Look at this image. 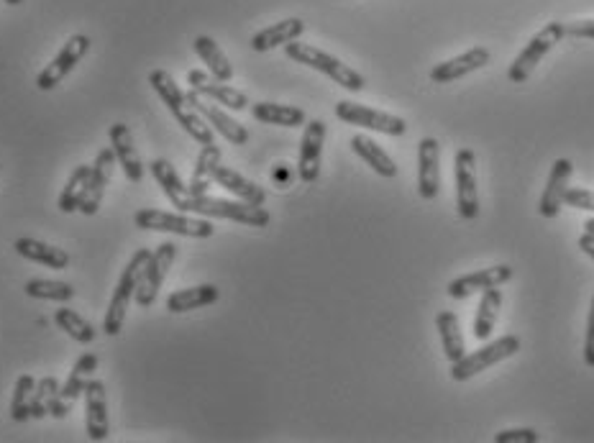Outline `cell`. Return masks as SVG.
I'll return each instance as SVG.
<instances>
[{
    "instance_id": "obj_1",
    "label": "cell",
    "mask_w": 594,
    "mask_h": 443,
    "mask_svg": "<svg viewBox=\"0 0 594 443\" xmlns=\"http://www.w3.org/2000/svg\"><path fill=\"white\" fill-rule=\"evenodd\" d=\"M149 85H152L154 93H157L159 100L167 105L169 113L177 118V123H180L182 129H185V134L190 136V139H195L198 144H203V146L213 144V139H216V136H213L210 123L205 121L198 111H195L193 105H190L185 90H180V85L175 82V77L169 75L167 70H152L149 72Z\"/></svg>"
},
{
    "instance_id": "obj_35",
    "label": "cell",
    "mask_w": 594,
    "mask_h": 443,
    "mask_svg": "<svg viewBox=\"0 0 594 443\" xmlns=\"http://www.w3.org/2000/svg\"><path fill=\"white\" fill-rule=\"evenodd\" d=\"M54 323H57L70 339H75L77 344H93L95 336H98V331L72 308H59L57 313H54Z\"/></svg>"
},
{
    "instance_id": "obj_33",
    "label": "cell",
    "mask_w": 594,
    "mask_h": 443,
    "mask_svg": "<svg viewBox=\"0 0 594 443\" xmlns=\"http://www.w3.org/2000/svg\"><path fill=\"white\" fill-rule=\"evenodd\" d=\"M90 172H93V164H80V167H75V172H72L70 180H67L65 190L59 195V210H62V213H77V210H80L85 190H88Z\"/></svg>"
},
{
    "instance_id": "obj_34",
    "label": "cell",
    "mask_w": 594,
    "mask_h": 443,
    "mask_svg": "<svg viewBox=\"0 0 594 443\" xmlns=\"http://www.w3.org/2000/svg\"><path fill=\"white\" fill-rule=\"evenodd\" d=\"M95 372H98V356L82 354L80 359L75 362V367H72L67 382L62 385V395H65L67 400H77V397L85 392V385H88L90 379H93Z\"/></svg>"
},
{
    "instance_id": "obj_26",
    "label": "cell",
    "mask_w": 594,
    "mask_h": 443,
    "mask_svg": "<svg viewBox=\"0 0 594 443\" xmlns=\"http://www.w3.org/2000/svg\"><path fill=\"white\" fill-rule=\"evenodd\" d=\"M351 149H354L356 157H362L379 177H387V180L397 177L395 159H392L374 139H369V136L364 134H356L354 139H351Z\"/></svg>"
},
{
    "instance_id": "obj_2",
    "label": "cell",
    "mask_w": 594,
    "mask_h": 443,
    "mask_svg": "<svg viewBox=\"0 0 594 443\" xmlns=\"http://www.w3.org/2000/svg\"><path fill=\"white\" fill-rule=\"evenodd\" d=\"M285 54L290 59H295V62H300V65H308L310 70L323 72V75L331 77L336 85L351 90V93H362L364 85H367V80H364L359 72L351 70L341 59L331 57V54L323 52V49L313 47V44H303V41L295 39L290 41V44H285Z\"/></svg>"
},
{
    "instance_id": "obj_43",
    "label": "cell",
    "mask_w": 594,
    "mask_h": 443,
    "mask_svg": "<svg viewBox=\"0 0 594 443\" xmlns=\"http://www.w3.org/2000/svg\"><path fill=\"white\" fill-rule=\"evenodd\" d=\"M70 403H72V400H67V397L59 392L57 397H52V400H49L47 413L52 415V418H57V420L67 418V415H70Z\"/></svg>"
},
{
    "instance_id": "obj_21",
    "label": "cell",
    "mask_w": 594,
    "mask_h": 443,
    "mask_svg": "<svg viewBox=\"0 0 594 443\" xmlns=\"http://www.w3.org/2000/svg\"><path fill=\"white\" fill-rule=\"evenodd\" d=\"M490 59H492L490 49L474 47L469 49V52L459 54V57L446 59V62L433 67L431 80L436 82V85H446V82H454L459 80V77H466V75H472V72L482 70V67L490 65Z\"/></svg>"
},
{
    "instance_id": "obj_23",
    "label": "cell",
    "mask_w": 594,
    "mask_h": 443,
    "mask_svg": "<svg viewBox=\"0 0 594 443\" xmlns=\"http://www.w3.org/2000/svg\"><path fill=\"white\" fill-rule=\"evenodd\" d=\"M303 34V18H285L280 24H272L269 29L257 31L254 39H251V49H254V52H269V49H277L282 47V44H290V41L300 39Z\"/></svg>"
},
{
    "instance_id": "obj_14",
    "label": "cell",
    "mask_w": 594,
    "mask_h": 443,
    "mask_svg": "<svg viewBox=\"0 0 594 443\" xmlns=\"http://www.w3.org/2000/svg\"><path fill=\"white\" fill-rule=\"evenodd\" d=\"M323 141H326V123L308 121L305 123V134L300 141V162H297V175L303 182H315L321 175V157H323Z\"/></svg>"
},
{
    "instance_id": "obj_44",
    "label": "cell",
    "mask_w": 594,
    "mask_h": 443,
    "mask_svg": "<svg viewBox=\"0 0 594 443\" xmlns=\"http://www.w3.org/2000/svg\"><path fill=\"white\" fill-rule=\"evenodd\" d=\"M579 249L587 254V257L594 259V236L592 234H582L579 236Z\"/></svg>"
},
{
    "instance_id": "obj_38",
    "label": "cell",
    "mask_w": 594,
    "mask_h": 443,
    "mask_svg": "<svg viewBox=\"0 0 594 443\" xmlns=\"http://www.w3.org/2000/svg\"><path fill=\"white\" fill-rule=\"evenodd\" d=\"M59 392H62V387H59V382L54 377H44L36 382V392H34V400H31V418H47V405L52 397H57Z\"/></svg>"
},
{
    "instance_id": "obj_25",
    "label": "cell",
    "mask_w": 594,
    "mask_h": 443,
    "mask_svg": "<svg viewBox=\"0 0 594 443\" xmlns=\"http://www.w3.org/2000/svg\"><path fill=\"white\" fill-rule=\"evenodd\" d=\"M213 180H216L221 187H226L231 195H236L239 200H244V203L264 205V200H267L264 187H259L257 182L246 180V177H241L239 172L231 170V167H223V164H218L216 167V172H213Z\"/></svg>"
},
{
    "instance_id": "obj_41",
    "label": "cell",
    "mask_w": 594,
    "mask_h": 443,
    "mask_svg": "<svg viewBox=\"0 0 594 443\" xmlns=\"http://www.w3.org/2000/svg\"><path fill=\"white\" fill-rule=\"evenodd\" d=\"M564 36H574V39H594V18L564 24Z\"/></svg>"
},
{
    "instance_id": "obj_12",
    "label": "cell",
    "mask_w": 594,
    "mask_h": 443,
    "mask_svg": "<svg viewBox=\"0 0 594 443\" xmlns=\"http://www.w3.org/2000/svg\"><path fill=\"white\" fill-rule=\"evenodd\" d=\"M513 277H515V269L510 267V264H497V267L479 269V272L464 274V277L451 280L449 285H446V295L454 300L472 298L474 292H482L487 290V287H495V285H505V282H510Z\"/></svg>"
},
{
    "instance_id": "obj_8",
    "label": "cell",
    "mask_w": 594,
    "mask_h": 443,
    "mask_svg": "<svg viewBox=\"0 0 594 443\" xmlns=\"http://www.w3.org/2000/svg\"><path fill=\"white\" fill-rule=\"evenodd\" d=\"M177 259V246L172 241H164V244L157 246V251H152V257L146 262L144 272L139 277V285H136L134 300L139 303V308H152L154 300H157L159 287L167 280L169 267L175 264Z\"/></svg>"
},
{
    "instance_id": "obj_37",
    "label": "cell",
    "mask_w": 594,
    "mask_h": 443,
    "mask_svg": "<svg viewBox=\"0 0 594 443\" xmlns=\"http://www.w3.org/2000/svg\"><path fill=\"white\" fill-rule=\"evenodd\" d=\"M36 392V379L31 374H21L16 379L13 387V400H11V418L16 423H26L31 418V400Z\"/></svg>"
},
{
    "instance_id": "obj_15",
    "label": "cell",
    "mask_w": 594,
    "mask_h": 443,
    "mask_svg": "<svg viewBox=\"0 0 594 443\" xmlns=\"http://www.w3.org/2000/svg\"><path fill=\"white\" fill-rule=\"evenodd\" d=\"M441 190V144L433 136L418 144V193L423 200L438 198Z\"/></svg>"
},
{
    "instance_id": "obj_31",
    "label": "cell",
    "mask_w": 594,
    "mask_h": 443,
    "mask_svg": "<svg viewBox=\"0 0 594 443\" xmlns=\"http://www.w3.org/2000/svg\"><path fill=\"white\" fill-rule=\"evenodd\" d=\"M193 49H195V54L203 59L205 67H208V72L216 77V80H221V82L233 80L231 62H228V57L223 54V49L216 44V39H210V36H198V39L193 41Z\"/></svg>"
},
{
    "instance_id": "obj_6",
    "label": "cell",
    "mask_w": 594,
    "mask_h": 443,
    "mask_svg": "<svg viewBox=\"0 0 594 443\" xmlns=\"http://www.w3.org/2000/svg\"><path fill=\"white\" fill-rule=\"evenodd\" d=\"M518 351V336H500V339H495L492 344H484L482 349H477L474 354H464L459 362L451 364V379H454V382H466V379L487 372V369L495 367V364L505 362V359L515 356Z\"/></svg>"
},
{
    "instance_id": "obj_29",
    "label": "cell",
    "mask_w": 594,
    "mask_h": 443,
    "mask_svg": "<svg viewBox=\"0 0 594 443\" xmlns=\"http://www.w3.org/2000/svg\"><path fill=\"white\" fill-rule=\"evenodd\" d=\"M500 308H502L500 285L482 290V300H479L477 315H474V339H479V341L490 339L492 331H495Z\"/></svg>"
},
{
    "instance_id": "obj_45",
    "label": "cell",
    "mask_w": 594,
    "mask_h": 443,
    "mask_svg": "<svg viewBox=\"0 0 594 443\" xmlns=\"http://www.w3.org/2000/svg\"><path fill=\"white\" fill-rule=\"evenodd\" d=\"M584 234H592L594 236V218H589V221L584 223Z\"/></svg>"
},
{
    "instance_id": "obj_5",
    "label": "cell",
    "mask_w": 594,
    "mask_h": 443,
    "mask_svg": "<svg viewBox=\"0 0 594 443\" xmlns=\"http://www.w3.org/2000/svg\"><path fill=\"white\" fill-rule=\"evenodd\" d=\"M205 218H226V221L244 223V226L264 228L269 226L272 216L264 205H251L244 200H223V198H210V195H193V210Z\"/></svg>"
},
{
    "instance_id": "obj_19",
    "label": "cell",
    "mask_w": 594,
    "mask_h": 443,
    "mask_svg": "<svg viewBox=\"0 0 594 443\" xmlns=\"http://www.w3.org/2000/svg\"><path fill=\"white\" fill-rule=\"evenodd\" d=\"M187 82H190V88L195 90V93H200L203 98H210L216 100V103L226 105V108H231V111H244V108H249V98H246L241 90L231 88V85H226V82L216 80L213 75H205V72L200 70H190L187 72Z\"/></svg>"
},
{
    "instance_id": "obj_22",
    "label": "cell",
    "mask_w": 594,
    "mask_h": 443,
    "mask_svg": "<svg viewBox=\"0 0 594 443\" xmlns=\"http://www.w3.org/2000/svg\"><path fill=\"white\" fill-rule=\"evenodd\" d=\"M108 136H111L113 152H116L118 164L123 167V172H126L129 182L144 180V164H141L139 149H136L134 134H131L129 126H126V123H113L111 131H108Z\"/></svg>"
},
{
    "instance_id": "obj_28",
    "label": "cell",
    "mask_w": 594,
    "mask_h": 443,
    "mask_svg": "<svg viewBox=\"0 0 594 443\" xmlns=\"http://www.w3.org/2000/svg\"><path fill=\"white\" fill-rule=\"evenodd\" d=\"M221 298V290L216 285H198V287H187V290H175L167 298V310L169 313H190V310L205 308V305L218 303Z\"/></svg>"
},
{
    "instance_id": "obj_10",
    "label": "cell",
    "mask_w": 594,
    "mask_h": 443,
    "mask_svg": "<svg viewBox=\"0 0 594 443\" xmlns=\"http://www.w3.org/2000/svg\"><path fill=\"white\" fill-rule=\"evenodd\" d=\"M456 175V210L464 221L479 216V190H477V157L472 149H459L454 162Z\"/></svg>"
},
{
    "instance_id": "obj_9",
    "label": "cell",
    "mask_w": 594,
    "mask_h": 443,
    "mask_svg": "<svg viewBox=\"0 0 594 443\" xmlns=\"http://www.w3.org/2000/svg\"><path fill=\"white\" fill-rule=\"evenodd\" d=\"M336 118L338 121L349 123V126H362V129L379 131L387 136H402L408 131V123L402 121L400 116H392L385 111H374L369 105L351 103V100H341L336 103Z\"/></svg>"
},
{
    "instance_id": "obj_17",
    "label": "cell",
    "mask_w": 594,
    "mask_h": 443,
    "mask_svg": "<svg viewBox=\"0 0 594 443\" xmlns=\"http://www.w3.org/2000/svg\"><path fill=\"white\" fill-rule=\"evenodd\" d=\"M185 95L195 111H198L200 116H203L205 121H208L210 126H213V129L223 136V139H228L231 144H236V146H244L246 141H249V131H246L239 121H233V118L228 116L223 108H218V105L203 100V95L195 93V90H190V93H185Z\"/></svg>"
},
{
    "instance_id": "obj_30",
    "label": "cell",
    "mask_w": 594,
    "mask_h": 443,
    "mask_svg": "<svg viewBox=\"0 0 594 443\" xmlns=\"http://www.w3.org/2000/svg\"><path fill=\"white\" fill-rule=\"evenodd\" d=\"M436 328L438 333H441V344H443V354H446V359H449L451 364L459 362L461 356L466 354L459 315L451 313V310H441V313L436 315Z\"/></svg>"
},
{
    "instance_id": "obj_27",
    "label": "cell",
    "mask_w": 594,
    "mask_h": 443,
    "mask_svg": "<svg viewBox=\"0 0 594 443\" xmlns=\"http://www.w3.org/2000/svg\"><path fill=\"white\" fill-rule=\"evenodd\" d=\"M251 116L262 123H269V126H285V129H297V126L308 123L303 108L282 103H254L251 105Z\"/></svg>"
},
{
    "instance_id": "obj_18",
    "label": "cell",
    "mask_w": 594,
    "mask_h": 443,
    "mask_svg": "<svg viewBox=\"0 0 594 443\" xmlns=\"http://www.w3.org/2000/svg\"><path fill=\"white\" fill-rule=\"evenodd\" d=\"M571 175H574L571 159H556V162L551 164V175H548L546 190H543L541 203H538V213H541L543 218H556L561 213Z\"/></svg>"
},
{
    "instance_id": "obj_39",
    "label": "cell",
    "mask_w": 594,
    "mask_h": 443,
    "mask_svg": "<svg viewBox=\"0 0 594 443\" xmlns=\"http://www.w3.org/2000/svg\"><path fill=\"white\" fill-rule=\"evenodd\" d=\"M564 203L569 205V208L594 213V190H587V187H569L564 195Z\"/></svg>"
},
{
    "instance_id": "obj_36",
    "label": "cell",
    "mask_w": 594,
    "mask_h": 443,
    "mask_svg": "<svg viewBox=\"0 0 594 443\" xmlns=\"http://www.w3.org/2000/svg\"><path fill=\"white\" fill-rule=\"evenodd\" d=\"M26 295L34 300H54V303H70L75 298V287L70 282L57 280H29Z\"/></svg>"
},
{
    "instance_id": "obj_46",
    "label": "cell",
    "mask_w": 594,
    "mask_h": 443,
    "mask_svg": "<svg viewBox=\"0 0 594 443\" xmlns=\"http://www.w3.org/2000/svg\"><path fill=\"white\" fill-rule=\"evenodd\" d=\"M8 6H21V3H24V0H6Z\"/></svg>"
},
{
    "instance_id": "obj_20",
    "label": "cell",
    "mask_w": 594,
    "mask_h": 443,
    "mask_svg": "<svg viewBox=\"0 0 594 443\" xmlns=\"http://www.w3.org/2000/svg\"><path fill=\"white\" fill-rule=\"evenodd\" d=\"M149 172H152V177L157 180V185L162 187V193L167 195L169 203L175 205L180 213H190V210H193V193H190V187L182 182V177L177 175L172 162H167V159H152Z\"/></svg>"
},
{
    "instance_id": "obj_13",
    "label": "cell",
    "mask_w": 594,
    "mask_h": 443,
    "mask_svg": "<svg viewBox=\"0 0 594 443\" xmlns=\"http://www.w3.org/2000/svg\"><path fill=\"white\" fill-rule=\"evenodd\" d=\"M113 170H116V152H113V146L100 149L93 162V172H90L88 190H85V198L80 203L82 216H95L98 213L100 205H103L105 187H108V182L113 177Z\"/></svg>"
},
{
    "instance_id": "obj_24",
    "label": "cell",
    "mask_w": 594,
    "mask_h": 443,
    "mask_svg": "<svg viewBox=\"0 0 594 443\" xmlns=\"http://www.w3.org/2000/svg\"><path fill=\"white\" fill-rule=\"evenodd\" d=\"M13 249H16L18 257H24L36 264H44V267L49 269L70 267V254H67L65 249H57V246L52 244H44V241L29 239V236H26V239H18L16 244H13Z\"/></svg>"
},
{
    "instance_id": "obj_32",
    "label": "cell",
    "mask_w": 594,
    "mask_h": 443,
    "mask_svg": "<svg viewBox=\"0 0 594 443\" xmlns=\"http://www.w3.org/2000/svg\"><path fill=\"white\" fill-rule=\"evenodd\" d=\"M221 164V146H216V141L213 144H205L203 152H200L198 162H195V172H193V180H190V193L193 195H208L210 185H213V172H216V167Z\"/></svg>"
},
{
    "instance_id": "obj_7",
    "label": "cell",
    "mask_w": 594,
    "mask_h": 443,
    "mask_svg": "<svg viewBox=\"0 0 594 443\" xmlns=\"http://www.w3.org/2000/svg\"><path fill=\"white\" fill-rule=\"evenodd\" d=\"M561 39H564V24H559V21H551V24L543 26V29L538 31V34L533 36L528 44H525L523 52L513 59V65H510V70H507L510 82H515V85H523V82L533 75V70L541 65L543 57H546V54L551 52V49H554Z\"/></svg>"
},
{
    "instance_id": "obj_42",
    "label": "cell",
    "mask_w": 594,
    "mask_h": 443,
    "mask_svg": "<svg viewBox=\"0 0 594 443\" xmlns=\"http://www.w3.org/2000/svg\"><path fill=\"white\" fill-rule=\"evenodd\" d=\"M584 364L594 369V298L589 305V321H587V336H584Z\"/></svg>"
},
{
    "instance_id": "obj_11",
    "label": "cell",
    "mask_w": 594,
    "mask_h": 443,
    "mask_svg": "<svg viewBox=\"0 0 594 443\" xmlns=\"http://www.w3.org/2000/svg\"><path fill=\"white\" fill-rule=\"evenodd\" d=\"M88 52H90L88 36L85 34L72 36L65 47H62V52H59L57 57H54L52 62H49V65L41 70L39 77H36V88L44 90V93H49V90L57 88L59 82L65 80V77L70 75L77 65H80L82 57H85Z\"/></svg>"
},
{
    "instance_id": "obj_16",
    "label": "cell",
    "mask_w": 594,
    "mask_h": 443,
    "mask_svg": "<svg viewBox=\"0 0 594 443\" xmlns=\"http://www.w3.org/2000/svg\"><path fill=\"white\" fill-rule=\"evenodd\" d=\"M85 426H88L90 441H105L111 433L108 423V397H105V385L100 379H90L85 385Z\"/></svg>"
},
{
    "instance_id": "obj_40",
    "label": "cell",
    "mask_w": 594,
    "mask_h": 443,
    "mask_svg": "<svg viewBox=\"0 0 594 443\" xmlns=\"http://www.w3.org/2000/svg\"><path fill=\"white\" fill-rule=\"evenodd\" d=\"M538 431L533 428H510V431H500L495 436V443H538Z\"/></svg>"
},
{
    "instance_id": "obj_3",
    "label": "cell",
    "mask_w": 594,
    "mask_h": 443,
    "mask_svg": "<svg viewBox=\"0 0 594 443\" xmlns=\"http://www.w3.org/2000/svg\"><path fill=\"white\" fill-rule=\"evenodd\" d=\"M149 257H152V251L139 249L134 257H131V262L126 264V269H123L121 280H118L116 290H113L111 305H108V313H105V321H103V331L108 333V336H118V333L123 331L126 310H129L131 298L136 295V285H139V277L141 272H144Z\"/></svg>"
},
{
    "instance_id": "obj_4",
    "label": "cell",
    "mask_w": 594,
    "mask_h": 443,
    "mask_svg": "<svg viewBox=\"0 0 594 443\" xmlns=\"http://www.w3.org/2000/svg\"><path fill=\"white\" fill-rule=\"evenodd\" d=\"M136 228L141 231H162V234H180L190 239H210L216 234V226L208 218H190L182 213H164L157 208H144L134 216Z\"/></svg>"
}]
</instances>
